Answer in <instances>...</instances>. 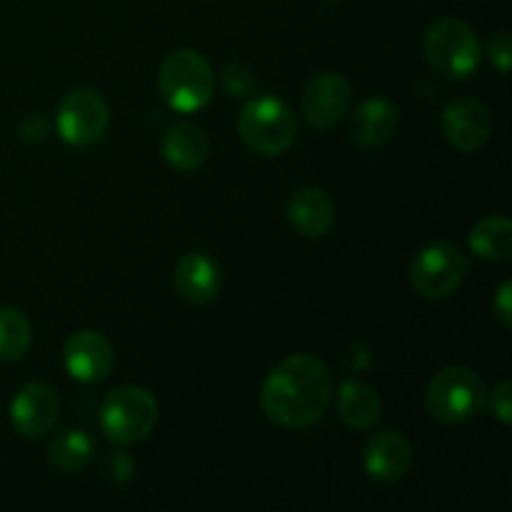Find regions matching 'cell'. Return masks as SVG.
Segmentation results:
<instances>
[{"mask_svg": "<svg viewBox=\"0 0 512 512\" xmlns=\"http://www.w3.org/2000/svg\"><path fill=\"white\" fill-rule=\"evenodd\" d=\"M398 130V108L385 98H370L355 110L350 138L365 150L383 148Z\"/></svg>", "mask_w": 512, "mask_h": 512, "instance_id": "obj_16", "label": "cell"}, {"mask_svg": "<svg viewBox=\"0 0 512 512\" xmlns=\"http://www.w3.org/2000/svg\"><path fill=\"white\" fill-rule=\"evenodd\" d=\"M113 345L95 330H78L63 348V363L70 378L78 383H98L113 368Z\"/></svg>", "mask_w": 512, "mask_h": 512, "instance_id": "obj_12", "label": "cell"}, {"mask_svg": "<svg viewBox=\"0 0 512 512\" xmlns=\"http://www.w3.org/2000/svg\"><path fill=\"white\" fill-rule=\"evenodd\" d=\"M488 385L475 370L465 365H450L433 375L425 390V408L445 425L465 423L485 408Z\"/></svg>", "mask_w": 512, "mask_h": 512, "instance_id": "obj_2", "label": "cell"}, {"mask_svg": "<svg viewBox=\"0 0 512 512\" xmlns=\"http://www.w3.org/2000/svg\"><path fill=\"white\" fill-rule=\"evenodd\" d=\"M95 455V440L85 430H63L48 445V460L60 473H75L85 468Z\"/></svg>", "mask_w": 512, "mask_h": 512, "instance_id": "obj_20", "label": "cell"}, {"mask_svg": "<svg viewBox=\"0 0 512 512\" xmlns=\"http://www.w3.org/2000/svg\"><path fill=\"white\" fill-rule=\"evenodd\" d=\"M223 273L220 265L205 253H188L180 258L173 273V288L185 303L205 305L218 298Z\"/></svg>", "mask_w": 512, "mask_h": 512, "instance_id": "obj_14", "label": "cell"}, {"mask_svg": "<svg viewBox=\"0 0 512 512\" xmlns=\"http://www.w3.org/2000/svg\"><path fill=\"white\" fill-rule=\"evenodd\" d=\"M338 415L348 428L370 430L383 418V400L370 385L345 380L338 390Z\"/></svg>", "mask_w": 512, "mask_h": 512, "instance_id": "obj_18", "label": "cell"}, {"mask_svg": "<svg viewBox=\"0 0 512 512\" xmlns=\"http://www.w3.org/2000/svg\"><path fill=\"white\" fill-rule=\"evenodd\" d=\"M60 418V400L48 383H28L10 403V423L25 438L50 433Z\"/></svg>", "mask_w": 512, "mask_h": 512, "instance_id": "obj_10", "label": "cell"}, {"mask_svg": "<svg viewBox=\"0 0 512 512\" xmlns=\"http://www.w3.org/2000/svg\"><path fill=\"white\" fill-rule=\"evenodd\" d=\"M108 123V103L90 88L70 90L63 98V103H60L58 118H55L60 138L65 143L75 145V148L98 143L105 135V130H108Z\"/></svg>", "mask_w": 512, "mask_h": 512, "instance_id": "obj_8", "label": "cell"}, {"mask_svg": "<svg viewBox=\"0 0 512 512\" xmlns=\"http://www.w3.org/2000/svg\"><path fill=\"white\" fill-rule=\"evenodd\" d=\"M365 473L378 483H398L413 465V445L400 430H383L365 448Z\"/></svg>", "mask_w": 512, "mask_h": 512, "instance_id": "obj_13", "label": "cell"}, {"mask_svg": "<svg viewBox=\"0 0 512 512\" xmlns=\"http://www.w3.org/2000/svg\"><path fill=\"white\" fill-rule=\"evenodd\" d=\"M33 330L30 320L18 308H0V360L13 363L20 360L30 348Z\"/></svg>", "mask_w": 512, "mask_h": 512, "instance_id": "obj_21", "label": "cell"}, {"mask_svg": "<svg viewBox=\"0 0 512 512\" xmlns=\"http://www.w3.org/2000/svg\"><path fill=\"white\" fill-rule=\"evenodd\" d=\"M493 415L503 425L512 423V383L510 380H500L493 390V400H490Z\"/></svg>", "mask_w": 512, "mask_h": 512, "instance_id": "obj_23", "label": "cell"}, {"mask_svg": "<svg viewBox=\"0 0 512 512\" xmlns=\"http://www.w3.org/2000/svg\"><path fill=\"white\" fill-rule=\"evenodd\" d=\"M423 53L435 73L453 80L468 78L480 65V43L473 28L455 18H443L430 25L423 40Z\"/></svg>", "mask_w": 512, "mask_h": 512, "instance_id": "obj_5", "label": "cell"}, {"mask_svg": "<svg viewBox=\"0 0 512 512\" xmlns=\"http://www.w3.org/2000/svg\"><path fill=\"white\" fill-rule=\"evenodd\" d=\"M20 138L25 143H40V140L48 135V120L40 113H28L23 120H20Z\"/></svg>", "mask_w": 512, "mask_h": 512, "instance_id": "obj_25", "label": "cell"}, {"mask_svg": "<svg viewBox=\"0 0 512 512\" xmlns=\"http://www.w3.org/2000/svg\"><path fill=\"white\" fill-rule=\"evenodd\" d=\"M158 425V400L138 385H123L105 395L100 405V430L115 445H135Z\"/></svg>", "mask_w": 512, "mask_h": 512, "instance_id": "obj_4", "label": "cell"}, {"mask_svg": "<svg viewBox=\"0 0 512 512\" xmlns=\"http://www.w3.org/2000/svg\"><path fill=\"white\" fill-rule=\"evenodd\" d=\"M158 85L170 108L178 113H195L213 98V68L198 50H175L160 65Z\"/></svg>", "mask_w": 512, "mask_h": 512, "instance_id": "obj_3", "label": "cell"}, {"mask_svg": "<svg viewBox=\"0 0 512 512\" xmlns=\"http://www.w3.org/2000/svg\"><path fill=\"white\" fill-rule=\"evenodd\" d=\"M333 380L315 355L298 353L280 360L260 388V408L280 428H308L330 405Z\"/></svg>", "mask_w": 512, "mask_h": 512, "instance_id": "obj_1", "label": "cell"}, {"mask_svg": "<svg viewBox=\"0 0 512 512\" xmlns=\"http://www.w3.org/2000/svg\"><path fill=\"white\" fill-rule=\"evenodd\" d=\"M473 253L483 260H508L512 253V223L505 215H488L478 220L468 235Z\"/></svg>", "mask_w": 512, "mask_h": 512, "instance_id": "obj_19", "label": "cell"}, {"mask_svg": "<svg viewBox=\"0 0 512 512\" xmlns=\"http://www.w3.org/2000/svg\"><path fill=\"white\" fill-rule=\"evenodd\" d=\"M468 273V258L453 243L425 245L410 265V283L423 298L443 300L453 295Z\"/></svg>", "mask_w": 512, "mask_h": 512, "instance_id": "obj_7", "label": "cell"}, {"mask_svg": "<svg viewBox=\"0 0 512 512\" xmlns=\"http://www.w3.org/2000/svg\"><path fill=\"white\" fill-rule=\"evenodd\" d=\"M223 85L230 95L235 98H245V95H253L258 88V78H255V70L248 68L243 63H233L223 70Z\"/></svg>", "mask_w": 512, "mask_h": 512, "instance_id": "obj_22", "label": "cell"}, {"mask_svg": "<svg viewBox=\"0 0 512 512\" xmlns=\"http://www.w3.org/2000/svg\"><path fill=\"white\" fill-rule=\"evenodd\" d=\"M510 33H505V30H500L498 35H493V40H490L488 45V53H490V60L495 63V68L500 70L503 75H508L510 70Z\"/></svg>", "mask_w": 512, "mask_h": 512, "instance_id": "obj_24", "label": "cell"}, {"mask_svg": "<svg viewBox=\"0 0 512 512\" xmlns=\"http://www.w3.org/2000/svg\"><path fill=\"white\" fill-rule=\"evenodd\" d=\"M288 220L303 238H323L335 223V203L323 188L295 190L288 198Z\"/></svg>", "mask_w": 512, "mask_h": 512, "instance_id": "obj_15", "label": "cell"}, {"mask_svg": "<svg viewBox=\"0 0 512 512\" xmlns=\"http://www.w3.org/2000/svg\"><path fill=\"white\" fill-rule=\"evenodd\" d=\"M303 115L315 130H330L343 120L350 105V85L338 73H320L303 90Z\"/></svg>", "mask_w": 512, "mask_h": 512, "instance_id": "obj_9", "label": "cell"}, {"mask_svg": "<svg viewBox=\"0 0 512 512\" xmlns=\"http://www.w3.org/2000/svg\"><path fill=\"white\" fill-rule=\"evenodd\" d=\"M240 140L258 155H280L293 145L298 123L278 98H255L238 115Z\"/></svg>", "mask_w": 512, "mask_h": 512, "instance_id": "obj_6", "label": "cell"}, {"mask_svg": "<svg viewBox=\"0 0 512 512\" xmlns=\"http://www.w3.org/2000/svg\"><path fill=\"white\" fill-rule=\"evenodd\" d=\"M445 140L460 153H475L493 133V115L480 100L458 98L448 103L443 113Z\"/></svg>", "mask_w": 512, "mask_h": 512, "instance_id": "obj_11", "label": "cell"}, {"mask_svg": "<svg viewBox=\"0 0 512 512\" xmlns=\"http://www.w3.org/2000/svg\"><path fill=\"white\" fill-rule=\"evenodd\" d=\"M163 155L180 173H193L203 168L210 155V140L200 125L175 123L163 138Z\"/></svg>", "mask_w": 512, "mask_h": 512, "instance_id": "obj_17", "label": "cell"}, {"mask_svg": "<svg viewBox=\"0 0 512 512\" xmlns=\"http://www.w3.org/2000/svg\"><path fill=\"white\" fill-rule=\"evenodd\" d=\"M493 308H495V315H498L500 325H503V328H512V283L510 280H505V283L498 288V293H495V300H493Z\"/></svg>", "mask_w": 512, "mask_h": 512, "instance_id": "obj_26", "label": "cell"}]
</instances>
